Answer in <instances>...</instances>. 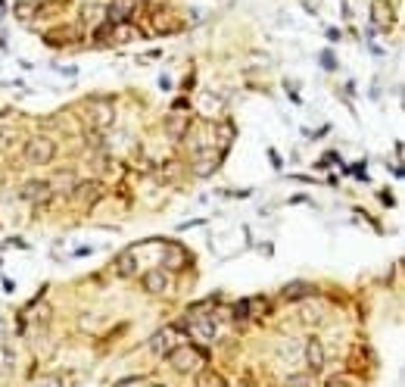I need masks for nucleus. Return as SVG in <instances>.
Masks as SVG:
<instances>
[{
    "label": "nucleus",
    "instance_id": "nucleus-1",
    "mask_svg": "<svg viewBox=\"0 0 405 387\" xmlns=\"http://www.w3.org/2000/svg\"><path fill=\"white\" fill-rule=\"evenodd\" d=\"M22 156H25L28 166H47L56 160V144L50 141L47 134H35L22 144Z\"/></svg>",
    "mask_w": 405,
    "mask_h": 387
},
{
    "label": "nucleus",
    "instance_id": "nucleus-2",
    "mask_svg": "<svg viewBox=\"0 0 405 387\" xmlns=\"http://www.w3.org/2000/svg\"><path fill=\"white\" fill-rule=\"evenodd\" d=\"M168 366L175 369L178 375H190V372H200V366H202V350H196V347H190V344H184V347H175V350L168 353Z\"/></svg>",
    "mask_w": 405,
    "mask_h": 387
},
{
    "label": "nucleus",
    "instance_id": "nucleus-3",
    "mask_svg": "<svg viewBox=\"0 0 405 387\" xmlns=\"http://www.w3.org/2000/svg\"><path fill=\"white\" fill-rule=\"evenodd\" d=\"M84 119L91 122L94 128H109L116 122V106L109 100H91L84 106Z\"/></svg>",
    "mask_w": 405,
    "mask_h": 387
},
{
    "label": "nucleus",
    "instance_id": "nucleus-4",
    "mask_svg": "<svg viewBox=\"0 0 405 387\" xmlns=\"http://www.w3.org/2000/svg\"><path fill=\"white\" fill-rule=\"evenodd\" d=\"M50 194H53V182H47V178H28L19 188V200H25V203H44Z\"/></svg>",
    "mask_w": 405,
    "mask_h": 387
},
{
    "label": "nucleus",
    "instance_id": "nucleus-5",
    "mask_svg": "<svg viewBox=\"0 0 405 387\" xmlns=\"http://www.w3.org/2000/svg\"><path fill=\"white\" fill-rule=\"evenodd\" d=\"M140 288H144V294H166L168 288H172V275L166 272V269H150L144 278H140Z\"/></svg>",
    "mask_w": 405,
    "mask_h": 387
},
{
    "label": "nucleus",
    "instance_id": "nucleus-6",
    "mask_svg": "<svg viewBox=\"0 0 405 387\" xmlns=\"http://www.w3.org/2000/svg\"><path fill=\"white\" fill-rule=\"evenodd\" d=\"M218 166H222V150H202V153H196V160H194V175L209 178Z\"/></svg>",
    "mask_w": 405,
    "mask_h": 387
},
{
    "label": "nucleus",
    "instance_id": "nucleus-7",
    "mask_svg": "<svg viewBox=\"0 0 405 387\" xmlns=\"http://www.w3.org/2000/svg\"><path fill=\"white\" fill-rule=\"evenodd\" d=\"M371 22H374V29H393L396 13H393L390 0H374V3H371Z\"/></svg>",
    "mask_w": 405,
    "mask_h": 387
},
{
    "label": "nucleus",
    "instance_id": "nucleus-8",
    "mask_svg": "<svg viewBox=\"0 0 405 387\" xmlns=\"http://www.w3.org/2000/svg\"><path fill=\"white\" fill-rule=\"evenodd\" d=\"M302 356H306V369H309L312 375H315V372H322L324 362H328L322 340H315V338H309V340H306V353H302Z\"/></svg>",
    "mask_w": 405,
    "mask_h": 387
},
{
    "label": "nucleus",
    "instance_id": "nucleus-9",
    "mask_svg": "<svg viewBox=\"0 0 405 387\" xmlns=\"http://www.w3.org/2000/svg\"><path fill=\"white\" fill-rule=\"evenodd\" d=\"M100 194H103L100 182H78L75 190H72V200H75V203H81V206H88V203H97Z\"/></svg>",
    "mask_w": 405,
    "mask_h": 387
},
{
    "label": "nucleus",
    "instance_id": "nucleus-10",
    "mask_svg": "<svg viewBox=\"0 0 405 387\" xmlns=\"http://www.w3.org/2000/svg\"><path fill=\"white\" fill-rule=\"evenodd\" d=\"M112 272L119 275V278H131L134 272H138V256L131 253V250H125V253H119L116 260H112Z\"/></svg>",
    "mask_w": 405,
    "mask_h": 387
},
{
    "label": "nucleus",
    "instance_id": "nucleus-11",
    "mask_svg": "<svg viewBox=\"0 0 405 387\" xmlns=\"http://www.w3.org/2000/svg\"><path fill=\"white\" fill-rule=\"evenodd\" d=\"M187 266V250L184 247H178V244H168L166 247V272H178V269H184Z\"/></svg>",
    "mask_w": 405,
    "mask_h": 387
},
{
    "label": "nucleus",
    "instance_id": "nucleus-12",
    "mask_svg": "<svg viewBox=\"0 0 405 387\" xmlns=\"http://www.w3.org/2000/svg\"><path fill=\"white\" fill-rule=\"evenodd\" d=\"M103 13L109 22H128L134 16V7H131V0H116V3H109V7L103 10Z\"/></svg>",
    "mask_w": 405,
    "mask_h": 387
},
{
    "label": "nucleus",
    "instance_id": "nucleus-13",
    "mask_svg": "<svg viewBox=\"0 0 405 387\" xmlns=\"http://www.w3.org/2000/svg\"><path fill=\"white\" fill-rule=\"evenodd\" d=\"M16 350L13 347H7V344H0V375H13L16 372Z\"/></svg>",
    "mask_w": 405,
    "mask_h": 387
},
{
    "label": "nucleus",
    "instance_id": "nucleus-14",
    "mask_svg": "<svg viewBox=\"0 0 405 387\" xmlns=\"http://www.w3.org/2000/svg\"><path fill=\"white\" fill-rule=\"evenodd\" d=\"M196 387H228V381H224V375L212 372V369H206V372L196 375Z\"/></svg>",
    "mask_w": 405,
    "mask_h": 387
},
{
    "label": "nucleus",
    "instance_id": "nucleus-15",
    "mask_svg": "<svg viewBox=\"0 0 405 387\" xmlns=\"http://www.w3.org/2000/svg\"><path fill=\"white\" fill-rule=\"evenodd\" d=\"M150 353L153 356H166V350H168V331H156L153 338H150Z\"/></svg>",
    "mask_w": 405,
    "mask_h": 387
},
{
    "label": "nucleus",
    "instance_id": "nucleus-16",
    "mask_svg": "<svg viewBox=\"0 0 405 387\" xmlns=\"http://www.w3.org/2000/svg\"><path fill=\"white\" fill-rule=\"evenodd\" d=\"M300 319L306 325H318L324 319V310H322V306H312V303H306V306L300 310Z\"/></svg>",
    "mask_w": 405,
    "mask_h": 387
},
{
    "label": "nucleus",
    "instance_id": "nucleus-17",
    "mask_svg": "<svg viewBox=\"0 0 405 387\" xmlns=\"http://www.w3.org/2000/svg\"><path fill=\"white\" fill-rule=\"evenodd\" d=\"M306 294H312V284H287L284 288V300H300Z\"/></svg>",
    "mask_w": 405,
    "mask_h": 387
},
{
    "label": "nucleus",
    "instance_id": "nucleus-18",
    "mask_svg": "<svg viewBox=\"0 0 405 387\" xmlns=\"http://www.w3.org/2000/svg\"><path fill=\"white\" fill-rule=\"evenodd\" d=\"M0 150H3V153L16 150V132H0Z\"/></svg>",
    "mask_w": 405,
    "mask_h": 387
},
{
    "label": "nucleus",
    "instance_id": "nucleus-19",
    "mask_svg": "<svg viewBox=\"0 0 405 387\" xmlns=\"http://www.w3.org/2000/svg\"><path fill=\"white\" fill-rule=\"evenodd\" d=\"M287 387H312V381H309V375H290Z\"/></svg>",
    "mask_w": 405,
    "mask_h": 387
},
{
    "label": "nucleus",
    "instance_id": "nucleus-20",
    "mask_svg": "<svg viewBox=\"0 0 405 387\" xmlns=\"http://www.w3.org/2000/svg\"><path fill=\"white\" fill-rule=\"evenodd\" d=\"M35 387H63V381L56 378V375H44V378L35 381Z\"/></svg>",
    "mask_w": 405,
    "mask_h": 387
},
{
    "label": "nucleus",
    "instance_id": "nucleus-21",
    "mask_svg": "<svg viewBox=\"0 0 405 387\" xmlns=\"http://www.w3.org/2000/svg\"><path fill=\"white\" fill-rule=\"evenodd\" d=\"M231 141H234V125H231V122H228V125H222V150L228 147Z\"/></svg>",
    "mask_w": 405,
    "mask_h": 387
},
{
    "label": "nucleus",
    "instance_id": "nucleus-22",
    "mask_svg": "<svg viewBox=\"0 0 405 387\" xmlns=\"http://www.w3.org/2000/svg\"><path fill=\"white\" fill-rule=\"evenodd\" d=\"M200 338H215V325H212V322H200Z\"/></svg>",
    "mask_w": 405,
    "mask_h": 387
},
{
    "label": "nucleus",
    "instance_id": "nucleus-23",
    "mask_svg": "<svg viewBox=\"0 0 405 387\" xmlns=\"http://www.w3.org/2000/svg\"><path fill=\"white\" fill-rule=\"evenodd\" d=\"M181 128H184V122H168V134H172V138H181Z\"/></svg>",
    "mask_w": 405,
    "mask_h": 387
},
{
    "label": "nucleus",
    "instance_id": "nucleus-24",
    "mask_svg": "<svg viewBox=\"0 0 405 387\" xmlns=\"http://www.w3.org/2000/svg\"><path fill=\"white\" fill-rule=\"evenodd\" d=\"M81 13H84V19H94V16H100L103 10H100V7H84Z\"/></svg>",
    "mask_w": 405,
    "mask_h": 387
},
{
    "label": "nucleus",
    "instance_id": "nucleus-25",
    "mask_svg": "<svg viewBox=\"0 0 405 387\" xmlns=\"http://www.w3.org/2000/svg\"><path fill=\"white\" fill-rule=\"evenodd\" d=\"M328 387H346V378H340V375H337V378L328 381Z\"/></svg>",
    "mask_w": 405,
    "mask_h": 387
},
{
    "label": "nucleus",
    "instance_id": "nucleus-26",
    "mask_svg": "<svg viewBox=\"0 0 405 387\" xmlns=\"http://www.w3.org/2000/svg\"><path fill=\"white\" fill-rule=\"evenodd\" d=\"M7 338V325H3V319H0V340Z\"/></svg>",
    "mask_w": 405,
    "mask_h": 387
},
{
    "label": "nucleus",
    "instance_id": "nucleus-27",
    "mask_svg": "<svg viewBox=\"0 0 405 387\" xmlns=\"http://www.w3.org/2000/svg\"><path fill=\"white\" fill-rule=\"evenodd\" d=\"M147 387H166V384H147Z\"/></svg>",
    "mask_w": 405,
    "mask_h": 387
},
{
    "label": "nucleus",
    "instance_id": "nucleus-28",
    "mask_svg": "<svg viewBox=\"0 0 405 387\" xmlns=\"http://www.w3.org/2000/svg\"><path fill=\"white\" fill-rule=\"evenodd\" d=\"M131 3H134V0H131Z\"/></svg>",
    "mask_w": 405,
    "mask_h": 387
}]
</instances>
